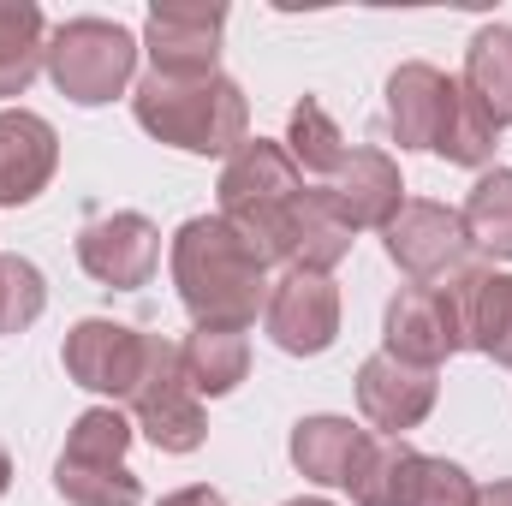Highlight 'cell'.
Instances as JSON below:
<instances>
[{
	"mask_svg": "<svg viewBox=\"0 0 512 506\" xmlns=\"http://www.w3.org/2000/svg\"><path fill=\"white\" fill-rule=\"evenodd\" d=\"M167 268L197 328H251L274 286L256 251L221 215H191L167 245Z\"/></svg>",
	"mask_w": 512,
	"mask_h": 506,
	"instance_id": "6da1fadb",
	"label": "cell"
},
{
	"mask_svg": "<svg viewBox=\"0 0 512 506\" xmlns=\"http://www.w3.org/2000/svg\"><path fill=\"white\" fill-rule=\"evenodd\" d=\"M131 114L155 143L185 149V155H221L227 161L251 137V102L227 72H209V78L143 72L131 84Z\"/></svg>",
	"mask_w": 512,
	"mask_h": 506,
	"instance_id": "7a4b0ae2",
	"label": "cell"
},
{
	"mask_svg": "<svg viewBox=\"0 0 512 506\" xmlns=\"http://www.w3.org/2000/svg\"><path fill=\"white\" fill-rule=\"evenodd\" d=\"M304 191V173L292 167L286 143L274 137H245L215 179V215L256 251L262 268H286V215L292 197Z\"/></svg>",
	"mask_w": 512,
	"mask_h": 506,
	"instance_id": "3957f363",
	"label": "cell"
},
{
	"mask_svg": "<svg viewBox=\"0 0 512 506\" xmlns=\"http://www.w3.org/2000/svg\"><path fill=\"white\" fill-rule=\"evenodd\" d=\"M137 54L143 42L114 18H66L48 30V60L42 72L54 78V90L78 108H102L114 96H126L137 84Z\"/></svg>",
	"mask_w": 512,
	"mask_h": 506,
	"instance_id": "277c9868",
	"label": "cell"
},
{
	"mask_svg": "<svg viewBox=\"0 0 512 506\" xmlns=\"http://www.w3.org/2000/svg\"><path fill=\"white\" fill-rule=\"evenodd\" d=\"M126 417L137 423V435L155 447V453H197L203 435H209V417H203V399L197 387L185 381L179 364V346L149 334V358H143V376L126 399Z\"/></svg>",
	"mask_w": 512,
	"mask_h": 506,
	"instance_id": "5b68a950",
	"label": "cell"
},
{
	"mask_svg": "<svg viewBox=\"0 0 512 506\" xmlns=\"http://www.w3.org/2000/svg\"><path fill=\"white\" fill-rule=\"evenodd\" d=\"M358 506H477V483L465 465L441 453H417L405 441H376L364 477L346 489Z\"/></svg>",
	"mask_w": 512,
	"mask_h": 506,
	"instance_id": "8992f818",
	"label": "cell"
},
{
	"mask_svg": "<svg viewBox=\"0 0 512 506\" xmlns=\"http://www.w3.org/2000/svg\"><path fill=\"white\" fill-rule=\"evenodd\" d=\"M143 358H149V334L131 322H114V316H84L60 340L66 376L84 393H96L102 405H126L137 376H143Z\"/></svg>",
	"mask_w": 512,
	"mask_h": 506,
	"instance_id": "52a82bcc",
	"label": "cell"
},
{
	"mask_svg": "<svg viewBox=\"0 0 512 506\" xmlns=\"http://www.w3.org/2000/svg\"><path fill=\"white\" fill-rule=\"evenodd\" d=\"M221 30H227L221 0H155L149 18H143L149 72H161V78H209V72H221Z\"/></svg>",
	"mask_w": 512,
	"mask_h": 506,
	"instance_id": "ba28073f",
	"label": "cell"
},
{
	"mask_svg": "<svg viewBox=\"0 0 512 506\" xmlns=\"http://www.w3.org/2000/svg\"><path fill=\"white\" fill-rule=\"evenodd\" d=\"M382 245H387V262L399 274H411V286H441L471 262V239H465L459 209L429 203V197H405V209L387 221Z\"/></svg>",
	"mask_w": 512,
	"mask_h": 506,
	"instance_id": "9c48e42d",
	"label": "cell"
},
{
	"mask_svg": "<svg viewBox=\"0 0 512 506\" xmlns=\"http://www.w3.org/2000/svg\"><path fill=\"white\" fill-rule=\"evenodd\" d=\"M262 328L286 358H322L340 340V286L334 274H310V268H286L268 286L262 304Z\"/></svg>",
	"mask_w": 512,
	"mask_h": 506,
	"instance_id": "30bf717a",
	"label": "cell"
},
{
	"mask_svg": "<svg viewBox=\"0 0 512 506\" xmlns=\"http://www.w3.org/2000/svg\"><path fill=\"white\" fill-rule=\"evenodd\" d=\"M78 268L108 292H137L161 268V227L137 209L96 215L78 227Z\"/></svg>",
	"mask_w": 512,
	"mask_h": 506,
	"instance_id": "8fae6325",
	"label": "cell"
},
{
	"mask_svg": "<svg viewBox=\"0 0 512 506\" xmlns=\"http://www.w3.org/2000/svg\"><path fill=\"white\" fill-rule=\"evenodd\" d=\"M382 352L399 364H417V370H441L459 346V316H453V298L447 286H399L387 298L382 316Z\"/></svg>",
	"mask_w": 512,
	"mask_h": 506,
	"instance_id": "7c38bea8",
	"label": "cell"
},
{
	"mask_svg": "<svg viewBox=\"0 0 512 506\" xmlns=\"http://www.w3.org/2000/svg\"><path fill=\"white\" fill-rule=\"evenodd\" d=\"M358 411L370 429H382L387 441H405V429H417L435 399H441V370H417V364H399V358H364L358 364Z\"/></svg>",
	"mask_w": 512,
	"mask_h": 506,
	"instance_id": "4fadbf2b",
	"label": "cell"
},
{
	"mask_svg": "<svg viewBox=\"0 0 512 506\" xmlns=\"http://www.w3.org/2000/svg\"><path fill=\"white\" fill-rule=\"evenodd\" d=\"M459 316V346L483 352L512 370V274L495 262H465L453 280H441Z\"/></svg>",
	"mask_w": 512,
	"mask_h": 506,
	"instance_id": "5bb4252c",
	"label": "cell"
},
{
	"mask_svg": "<svg viewBox=\"0 0 512 506\" xmlns=\"http://www.w3.org/2000/svg\"><path fill=\"white\" fill-rule=\"evenodd\" d=\"M376 441H382L376 429H364L352 417H334V411H316V417L292 423L286 453H292V465H298L304 483H316V489H352L364 477Z\"/></svg>",
	"mask_w": 512,
	"mask_h": 506,
	"instance_id": "9a60e30c",
	"label": "cell"
},
{
	"mask_svg": "<svg viewBox=\"0 0 512 506\" xmlns=\"http://www.w3.org/2000/svg\"><path fill=\"white\" fill-rule=\"evenodd\" d=\"M453 96H459V78H447L441 66H429V60L393 66L387 72V131H393V143L435 155V137L453 114Z\"/></svg>",
	"mask_w": 512,
	"mask_h": 506,
	"instance_id": "2e32d148",
	"label": "cell"
},
{
	"mask_svg": "<svg viewBox=\"0 0 512 506\" xmlns=\"http://www.w3.org/2000/svg\"><path fill=\"white\" fill-rule=\"evenodd\" d=\"M60 167V131L30 108H0V209H24Z\"/></svg>",
	"mask_w": 512,
	"mask_h": 506,
	"instance_id": "e0dca14e",
	"label": "cell"
},
{
	"mask_svg": "<svg viewBox=\"0 0 512 506\" xmlns=\"http://www.w3.org/2000/svg\"><path fill=\"white\" fill-rule=\"evenodd\" d=\"M358 245V227L346 221V209L334 203L328 185H304L292 197L286 215V268H310V274H334Z\"/></svg>",
	"mask_w": 512,
	"mask_h": 506,
	"instance_id": "ac0fdd59",
	"label": "cell"
},
{
	"mask_svg": "<svg viewBox=\"0 0 512 506\" xmlns=\"http://www.w3.org/2000/svg\"><path fill=\"white\" fill-rule=\"evenodd\" d=\"M334 203L346 209V221L352 227H376L387 233V221L405 209V179H399V161L376 149V143H358V149H346V161H340V173H334Z\"/></svg>",
	"mask_w": 512,
	"mask_h": 506,
	"instance_id": "d6986e66",
	"label": "cell"
},
{
	"mask_svg": "<svg viewBox=\"0 0 512 506\" xmlns=\"http://www.w3.org/2000/svg\"><path fill=\"white\" fill-rule=\"evenodd\" d=\"M179 364H185V381L197 387V399H227L251 376V334L245 328H191L179 340Z\"/></svg>",
	"mask_w": 512,
	"mask_h": 506,
	"instance_id": "ffe728a7",
	"label": "cell"
},
{
	"mask_svg": "<svg viewBox=\"0 0 512 506\" xmlns=\"http://www.w3.org/2000/svg\"><path fill=\"white\" fill-rule=\"evenodd\" d=\"M48 60V18L36 0H0V102L24 96Z\"/></svg>",
	"mask_w": 512,
	"mask_h": 506,
	"instance_id": "44dd1931",
	"label": "cell"
},
{
	"mask_svg": "<svg viewBox=\"0 0 512 506\" xmlns=\"http://www.w3.org/2000/svg\"><path fill=\"white\" fill-rule=\"evenodd\" d=\"M459 84L495 126H512V24H483L471 36Z\"/></svg>",
	"mask_w": 512,
	"mask_h": 506,
	"instance_id": "7402d4cb",
	"label": "cell"
},
{
	"mask_svg": "<svg viewBox=\"0 0 512 506\" xmlns=\"http://www.w3.org/2000/svg\"><path fill=\"white\" fill-rule=\"evenodd\" d=\"M465 239L489 262H512V167H483L477 185L465 191Z\"/></svg>",
	"mask_w": 512,
	"mask_h": 506,
	"instance_id": "603a6c76",
	"label": "cell"
},
{
	"mask_svg": "<svg viewBox=\"0 0 512 506\" xmlns=\"http://www.w3.org/2000/svg\"><path fill=\"white\" fill-rule=\"evenodd\" d=\"M54 495L66 506H137L143 477L126 459H54Z\"/></svg>",
	"mask_w": 512,
	"mask_h": 506,
	"instance_id": "cb8c5ba5",
	"label": "cell"
},
{
	"mask_svg": "<svg viewBox=\"0 0 512 506\" xmlns=\"http://www.w3.org/2000/svg\"><path fill=\"white\" fill-rule=\"evenodd\" d=\"M286 155H292V167L298 173H340V161H346V131L334 126V114L316 102V96H304L298 108H292V120H286Z\"/></svg>",
	"mask_w": 512,
	"mask_h": 506,
	"instance_id": "d4e9b609",
	"label": "cell"
},
{
	"mask_svg": "<svg viewBox=\"0 0 512 506\" xmlns=\"http://www.w3.org/2000/svg\"><path fill=\"white\" fill-rule=\"evenodd\" d=\"M495 149H501V126L465 96V84H459V96H453V114H447V126L435 137V155L447 161V167H471V173H483L489 161H495Z\"/></svg>",
	"mask_w": 512,
	"mask_h": 506,
	"instance_id": "484cf974",
	"label": "cell"
},
{
	"mask_svg": "<svg viewBox=\"0 0 512 506\" xmlns=\"http://www.w3.org/2000/svg\"><path fill=\"white\" fill-rule=\"evenodd\" d=\"M48 310V280L30 256L0 251V334H24Z\"/></svg>",
	"mask_w": 512,
	"mask_h": 506,
	"instance_id": "4316f807",
	"label": "cell"
},
{
	"mask_svg": "<svg viewBox=\"0 0 512 506\" xmlns=\"http://www.w3.org/2000/svg\"><path fill=\"white\" fill-rule=\"evenodd\" d=\"M131 435H137V423L126 417V405H90V411L72 417L60 453L66 459H126Z\"/></svg>",
	"mask_w": 512,
	"mask_h": 506,
	"instance_id": "83f0119b",
	"label": "cell"
},
{
	"mask_svg": "<svg viewBox=\"0 0 512 506\" xmlns=\"http://www.w3.org/2000/svg\"><path fill=\"white\" fill-rule=\"evenodd\" d=\"M155 506H227V501H221V489H209V483H191V489H173V495H161Z\"/></svg>",
	"mask_w": 512,
	"mask_h": 506,
	"instance_id": "f1b7e54d",
	"label": "cell"
},
{
	"mask_svg": "<svg viewBox=\"0 0 512 506\" xmlns=\"http://www.w3.org/2000/svg\"><path fill=\"white\" fill-rule=\"evenodd\" d=\"M477 506H512V477L489 483V489H477Z\"/></svg>",
	"mask_w": 512,
	"mask_h": 506,
	"instance_id": "f546056e",
	"label": "cell"
},
{
	"mask_svg": "<svg viewBox=\"0 0 512 506\" xmlns=\"http://www.w3.org/2000/svg\"><path fill=\"white\" fill-rule=\"evenodd\" d=\"M6 489H12V453L0 447V495H6Z\"/></svg>",
	"mask_w": 512,
	"mask_h": 506,
	"instance_id": "4dcf8cb0",
	"label": "cell"
},
{
	"mask_svg": "<svg viewBox=\"0 0 512 506\" xmlns=\"http://www.w3.org/2000/svg\"><path fill=\"white\" fill-rule=\"evenodd\" d=\"M286 506H334V501H322V495H298V501H286Z\"/></svg>",
	"mask_w": 512,
	"mask_h": 506,
	"instance_id": "1f68e13d",
	"label": "cell"
}]
</instances>
